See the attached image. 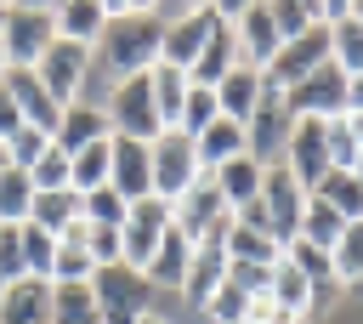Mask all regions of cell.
Masks as SVG:
<instances>
[{"mask_svg": "<svg viewBox=\"0 0 363 324\" xmlns=\"http://www.w3.org/2000/svg\"><path fill=\"white\" fill-rule=\"evenodd\" d=\"M159 40H164V17L153 6H130L113 0L108 6V34H102V63L113 68V80L147 74L159 63Z\"/></svg>", "mask_w": 363, "mask_h": 324, "instance_id": "1", "label": "cell"}, {"mask_svg": "<svg viewBox=\"0 0 363 324\" xmlns=\"http://www.w3.org/2000/svg\"><path fill=\"white\" fill-rule=\"evenodd\" d=\"M244 227H255V233H267V239H278V244H289V239H301V216H306V188L284 171V165H267V176H261V199L255 205H244V210H233Z\"/></svg>", "mask_w": 363, "mask_h": 324, "instance_id": "2", "label": "cell"}, {"mask_svg": "<svg viewBox=\"0 0 363 324\" xmlns=\"http://www.w3.org/2000/svg\"><path fill=\"white\" fill-rule=\"evenodd\" d=\"M102 114H108L113 136L159 142V136L170 131V125H164V114H159V102H153V80H147V74H130V80H119V85H113V97L102 102Z\"/></svg>", "mask_w": 363, "mask_h": 324, "instance_id": "3", "label": "cell"}, {"mask_svg": "<svg viewBox=\"0 0 363 324\" xmlns=\"http://www.w3.org/2000/svg\"><path fill=\"white\" fill-rule=\"evenodd\" d=\"M91 296H96V318L102 324H136L142 313H153L147 301H153V284H147V273H136V267H96L91 273Z\"/></svg>", "mask_w": 363, "mask_h": 324, "instance_id": "4", "label": "cell"}, {"mask_svg": "<svg viewBox=\"0 0 363 324\" xmlns=\"http://www.w3.org/2000/svg\"><path fill=\"white\" fill-rule=\"evenodd\" d=\"M51 45H57V6H11L6 34H0L6 68H34Z\"/></svg>", "mask_w": 363, "mask_h": 324, "instance_id": "5", "label": "cell"}, {"mask_svg": "<svg viewBox=\"0 0 363 324\" xmlns=\"http://www.w3.org/2000/svg\"><path fill=\"white\" fill-rule=\"evenodd\" d=\"M170 227L187 239V244H204V239H227V227H233V210H227V199L216 193V182L210 176H199L176 205H170Z\"/></svg>", "mask_w": 363, "mask_h": 324, "instance_id": "6", "label": "cell"}, {"mask_svg": "<svg viewBox=\"0 0 363 324\" xmlns=\"http://www.w3.org/2000/svg\"><path fill=\"white\" fill-rule=\"evenodd\" d=\"M147 153H153V199H164V205H176V199L204 176L199 148H193V136H182V131H164L159 142H147Z\"/></svg>", "mask_w": 363, "mask_h": 324, "instance_id": "7", "label": "cell"}, {"mask_svg": "<svg viewBox=\"0 0 363 324\" xmlns=\"http://www.w3.org/2000/svg\"><path fill=\"white\" fill-rule=\"evenodd\" d=\"M210 23H216V6H187V11H170L164 17V40H159V63L187 74L210 40Z\"/></svg>", "mask_w": 363, "mask_h": 324, "instance_id": "8", "label": "cell"}, {"mask_svg": "<svg viewBox=\"0 0 363 324\" xmlns=\"http://www.w3.org/2000/svg\"><path fill=\"white\" fill-rule=\"evenodd\" d=\"M34 74H40V85L68 108V102H85V85H91V45H68V40H57L40 63H34Z\"/></svg>", "mask_w": 363, "mask_h": 324, "instance_id": "9", "label": "cell"}, {"mask_svg": "<svg viewBox=\"0 0 363 324\" xmlns=\"http://www.w3.org/2000/svg\"><path fill=\"white\" fill-rule=\"evenodd\" d=\"M170 233V205L164 199H136L130 210H125V227H119V256H125V267H147L153 261V250H159V239Z\"/></svg>", "mask_w": 363, "mask_h": 324, "instance_id": "10", "label": "cell"}, {"mask_svg": "<svg viewBox=\"0 0 363 324\" xmlns=\"http://www.w3.org/2000/svg\"><path fill=\"white\" fill-rule=\"evenodd\" d=\"M329 63V28L323 23H312L301 40H289V45H278V57L261 68V80L272 85V91H289V85H301L312 68H323Z\"/></svg>", "mask_w": 363, "mask_h": 324, "instance_id": "11", "label": "cell"}, {"mask_svg": "<svg viewBox=\"0 0 363 324\" xmlns=\"http://www.w3.org/2000/svg\"><path fill=\"white\" fill-rule=\"evenodd\" d=\"M284 102H289L295 119H340V114H346V74H340L335 63H323V68H312L301 85H289Z\"/></svg>", "mask_w": 363, "mask_h": 324, "instance_id": "12", "label": "cell"}, {"mask_svg": "<svg viewBox=\"0 0 363 324\" xmlns=\"http://www.w3.org/2000/svg\"><path fill=\"white\" fill-rule=\"evenodd\" d=\"M329 119H295L289 136H284V171L312 193L323 176H329V136H323Z\"/></svg>", "mask_w": 363, "mask_h": 324, "instance_id": "13", "label": "cell"}, {"mask_svg": "<svg viewBox=\"0 0 363 324\" xmlns=\"http://www.w3.org/2000/svg\"><path fill=\"white\" fill-rule=\"evenodd\" d=\"M108 188H113L125 205H136V199H153V153H147V142H136V136H113Z\"/></svg>", "mask_w": 363, "mask_h": 324, "instance_id": "14", "label": "cell"}, {"mask_svg": "<svg viewBox=\"0 0 363 324\" xmlns=\"http://www.w3.org/2000/svg\"><path fill=\"white\" fill-rule=\"evenodd\" d=\"M233 40H238V63L250 68H267L278 57V28H272V11L267 6H233Z\"/></svg>", "mask_w": 363, "mask_h": 324, "instance_id": "15", "label": "cell"}, {"mask_svg": "<svg viewBox=\"0 0 363 324\" xmlns=\"http://www.w3.org/2000/svg\"><path fill=\"white\" fill-rule=\"evenodd\" d=\"M6 80V91L17 97V108H23V125H34V131H45V136H57V119H62V102L40 85V74L34 68H6L0 74Z\"/></svg>", "mask_w": 363, "mask_h": 324, "instance_id": "16", "label": "cell"}, {"mask_svg": "<svg viewBox=\"0 0 363 324\" xmlns=\"http://www.w3.org/2000/svg\"><path fill=\"white\" fill-rule=\"evenodd\" d=\"M238 63V40H233V17L216 6V23H210V40H204V51H199V63L187 68V85H204V91H216L221 85V74Z\"/></svg>", "mask_w": 363, "mask_h": 324, "instance_id": "17", "label": "cell"}, {"mask_svg": "<svg viewBox=\"0 0 363 324\" xmlns=\"http://www.w3.org/2000/svg\"><path fill=\"white\" fill-rule=\"evenodd\" d=\"M289 125H295V114H289V102H284V91H272L267 80H261V102H255V114H250V153L267 165V148L272 142H284L289 136Z\"/></svg>", "mask_w": 363, "mask_h": 324, "instance_id": "18", "label": "cell"}, {"mask_svg": "<svg viewBox=\"0 0 363 324\" xmlns=\"http://www.w3.org/2000/svg\"><path fill=\"white\" fill-rule=\"evenodd\" d=\"M102 136H113V125H108V114L85 97V102H68V108H62L51 142H57L62 153H79V148H91V142H102Z\"/></svg>", "mask_w": 363, "mask_h": 324, "instance_id": "19", "label": "cell"}, {"mask_svg": "<svg viewBox=\"0 0 363 324\" xmlns=\"http://www.w3.org/2000/svg\"><path fill=\"white\" fill-rule=\"evenodd\" d=\"M261 176H267V165H261L255 153H238V159H227L221 171H210V182H216V193L227 199V210L255 205V199H261Z\"/></svg>", "mask_w": 363, "mask_h": 324, "instance_id": "20", "label": "cell"}, {"mask_svg": "<svg viewBox=\"0 0 363 324\" xmlns=\"http://www.w3.org/2000/svg\"><path fill=\"white\" fill-rule=\"evenodd\" d=\"M0 324H51V284L45 279H17L0 296Z\"/></svg>", "mask_w": 363, "mask_h": 324, "instance_id": "21", "label": "cell"}, {"mask_svg": "<svg viewBox=\"0 0 363 324\" xmlns=\"http://www.w3.org/2000/svg\"><path fill=\"white\" fill-rule=\"evenodd\" d=\"M216 102H221V114H227V119L250 125V114H255V102H261V68L233 63V68L221 74V85H216Z\"/></svg>", "mask_w": 363, "mask_h": 324, "instance_id": "22", "label": "cell"}, {"mask_svg": "<svg viewBox=\"0 0 363 324\" xmlns=\"http://www.w3.org/2000/svg\"><path fill=\"white\" fill-rule=\"evenodd\" d=\"M193 148H199V165H204V176H210V171H221L227 159L250 153V131H244L238 119H227V114H221L210 131H199V136H193Z\"/></svg>", "mask_w": 363, "mask_h": 324, "instance_id": "23", "label": "cell"}, {"mask_svg": "<svg viewBox=\"0 0 363 324\" xmlns=\"http://www.w3.org/2000/svg\"><path fill=\"white\" fill-rule=\"evenodd\" d=\"M102 34H108V6L102 0L57 6V40H68V45H102Z\"/></svg>", "mask_w": 363, "mask_h": 324, "instance_id": "24", "label": "cell"}, {"mask_svg": "<svg viewBox=\"0 0 363 324\" xmlns=\"http://www.w3.org/2000/svg\"><path fill=\"white\" fill-rule=\"evenodd\" d=\"M187 267H193V244L170 227V233L159 239V250H153V261H147L142 273H147V284H153V290H182V284H187Z\"/></svg>", "mask_w": 363, "mask_h": 324, "instance_id": "25", "label": "cell"}, {"mask_svg": "<svg viewBox=\"0 0 363 324\" xmlns=\"http://www.w3.org/2000/svg\"><path fill=\"white\" fill-rule=\"evenodd\" d=\"M227 279V239H204V244H193V267H187V284H182V296H193L199 307L216 296V284Z\"/></svg>", "mask_w": 363, "mask_h": 324, "instance_id": "26", "label": "cell"}, {"mask_svg": "<svg viewBox=\"0 0 363 324\" xmlns=\"http://www.w3.org/2000/svg\"><path fill=\"white\" fill-rule=\"evenodd\" d=\"M85 222L79 227H68L62 239H57V256H51V284H91V273H96V261H91V244H85Z\"/></svg>", "mask_w": 363, "mask_h": 324, "instance_id": "27", "label": "cell"}, {"mask_svg": "<svg viewBox=\"0 0 363 324\" xmlns=\"http://www.w3.org/2000/svg\"><path fill=\"white\" fill-rule=\"evenodd\" d=\"M108 165H113V136H102V142H91V148L68 153V188H74V193L108 188Z\"/></svg>", "mask_w": 363, "mask_h": 324, "instance_id": "28", "label": "cell"}, {"mask_svg": "<svg viewBox=\"0 0 363 324\" xmlns=\"http://www.w3.org/2000/svg\"><path fill=\"white\" fill-rule=\"evenodd\" d=\"M28 222H34V227H45L51 239H62L68 227H79V193H74V188H62V193H34Z\"/></svg>", "mask_w": 363, "mask_h": 324, "instance_id": "29", "label": "cell"}, {"mask_svg": "<svg viewBox=\"0 0 363 324\" xmlns=\"http://www.w3.org/2000/svg\"><path fill=\"white\" fill-rule=\"evenodd\" d=\"M227 261L278 267V261H284V244H278V239H267V233H255V227H244V222L233 216V227H227Z\"/></svg>", "mask_w": 363, "mask_h": 324, "instance_id": "30", "label": "cell"}, {"mask_svg": "<svg viewBox=\"0 0 363 324\" xmlns=\"http://www.w3.org/2000/svg\"><path fill=\"white\" fill-rule=\"evenodd\" d=\"M329 63H335L346 80L363 74V23L352 17V6H346V17L329 23Z\"/></svg>", "mask_w": 363, "mask_h": 324, "instance_id": "31", "label": "cell"}, {"mask_svg": "<svg viewBox=\"0 0 363 324\" xmlns=\"http://www.w3.org/2000/svg\"><path fill=\"white\" fill-rule=\"evenodd\" d=\"M312 199H323V205L340 210L346 222H363V182H357L352 171H329V176L312 188Z\"/></svg>", "mask_w": 363, "mask_h": 324, "instance_id": "32", "label": "cell"}, {"mask_svg": "<svg viewBox=\"0 0 363 324\" xmlns=\"http://www.w3.org/2000/svg\"><path fill=\"white\" fill-rule=\"evenodd\" d=\"M51 324H102L91 284H51Z\"/></svg>", "mask_w": 363, "mask_h": 324, "instance_id": "33", "label": "cell"}, {"mask_svg": "<svg viewBox=\"0 0 363 324\" xmlns=\"http://www.w3.org/2000/svg\"><path fill=\"white\" fill-rule=\"evenodd\" d=\"M340 233H346V216H340V210H329L323 199H312V193H306L301 239H306V244H318V250H335V244H340Z\"/></svg>", "mask_w": 363, "mask_h": 324, "instance_id": "34", "label": "cell"}, {"mask_svg": "<svg viewBox=\"0 0 363 324\" xmlns=\"http://www.w3.org/2000/svg\"><path fill=\"white\" fill-rule=\"evenodd\" d=\"M28 205H34V182H28V171H0V222L6 227H23L28 222Z\"/></svg>", "mask_w": 363, "mask_h": 324, "instance_id": "35", "label": "cell"}, {"mask_svg": "<svg viewBox=\"0 0 363 324\" xmlns=\"http://www.w3.org/2000/svg\"><path fill=\"white\" fill-rule=\"evenodd\" d=\"M329 261H335L340 290H357V284H363V222H346V233H340V244L329 250Z\"/></svg>", "mask_w": 363, "mask_h": 324, "instance_id": "36", "label": "cell"}, {"mask_svg": "<svg viewBox=\"0 0 363 324\" xmlns=\"http://www.w3.org/2000/svg\"><path fill=\"white\" fill-rule=\"evenodd\" d=\"M147 80H153V102H159L164 125L176 131V119H182V97H187V74H176V68L153 63V68H147Z\"/></svg>", "mask_w": 363, "mask_h": 324, "instance_id": "37", "label": "cell"}, {"mask_svg": "<svg viewBox=\"0 0 363 324\" xmlns=\"http://www.w3.org/2000/svg\"><path fill=\"white\" fill-rule=\"evenodd\" d=\"M216 119H221V102H216V91H204V85H187L176 131H182V136H199V131H210Z\"/></svg>", "mask_w": 363, "mask_h": 324, "instance_id": "38", "label": "cell"}, {"mask_svg": "<svg viewBox=\"0 0 363 324\" xmlns=\"http://www.w3.org/2000/svg\"><path fill=\"white\" fill-rule=\"evenodd\" d=\"M125 210H130V205H125L113 188L79 193V222H85V227H113V233H119V227H125Z\"/></svg>", "mask_w": 363, "mask_h": 324, "instance_id": "39", "label": "cell"}, {"mask_svg": "<svg viewBox=\"0 0 363 324\" xmlns=\"http://www.w3.org/2000/svg\"><path fill=\"white\" fill-rule=\"evenodd\" d=\"M51 256H57V239L34 222H23V273L28 279H45L51 284Z\"/></svg>", "mask_w": 363, "mask_h": 324, "instance_id": "40", "label": "cell"}, {"mask_svg": "<svg viewBox=\"0 0 363 324\" xmlns=\"http://www.w3.org/2000/svg\"><path fill=\"white\" fill-rule=\"evenodd\" d=\"M284 261L306 279V284H323V279H335V261H329V250H318V244H306V239H289L284 244Z\"/></svg>", "mask_w": 363, "mask_h": 324, "instance_id": "41", "label": "cell"}, {"mask_svg": "<svg viewBox=\"0 0 363 324\" xmlns=\"http://www.w3.org/2000/svg\"><path fill=\"white\" fill-rule=\"evenodd\" d=\"M28 182H34V193H62L68 188V153L51 142L40 159H34V171H28Z\"/></svg>", "mask_w": 363, "mask_h": 324, "instance_id": "42", "label": "cell"}, {"mask_svg": "<svg viewBox=\"0 0 363 324\" xmlns=\"http://www.w3.org/2000/svg\"><path fill=\"white\" fill-rule=\"evenodd\" d=\"M267 296H272L278 307H289V313H301V318H306V279H301L289 261H278V267H272V290H267Z\"/></svg>", "mask_w": 363, "mask_h": 324, "instance_id": "43", "label": "cell"}, {"mask_svg": "<svg viewBox=\"0 0 363 324\" xmlns=\"http://www.w3.org/2000/svg\"><path fill=\"white\" fill-rule=\"evenodd\" d=\"M204 313H210L216 324H244V318H250V296H244L238 284H227V279H221V284H216V296L204 301Z\"/></svg>", "mask_w": 363, "mask_h": 324, "instance_id": "44", "label": "cell"}, {"mask_svg": "<svg viewBox=\"0 0 363 324\" xmlns=\"http://www.w3.org/2000/svg\"><path fill=\"white\" fill-rule=\"evenodd\" d=\"M267 11H272V28H278V45L301 40V34L318 23V11H312V6H289V0H278V6H267Z\"/></svg>", "mask_w": 363, "mask_h": 324, "instance_id": "45", "label": "cell"}, {"mask_svg": "<svg viewBox=\"0 0 363 324\" xmlns=\"http://www.w3.org/2000/svg\"><path fill=\"white\" fill-rule=\"evenodd\" d=\"M51 148V136L45 131H34V125H23L11 142H6V159H11V171H34V159Z\"/></svg>", "mask_w": 363, "mask_h": 324, "instance_id": "46", "label": "cell"}, {"mask_svg": "<svg viewBox=\"0 0 363 324\" xmlns=\"http://www.w3.org/2000/svg\"><path fill=\"white\" fill-rule=\"evenodd\" d=\"M323 136H329V171H352V165H357V136H352L346 114H340V119H329V125H323Z\"/></svg>", "mask_w": 363, "mask_h": 324, "instance_id": "47", "label": "cell"}, {"mask_svg": "<svg viewBox=\"0 0 363 324\" xmlns=\"http://www.w3.org/2000/svg\"><path fill=\"white\" fill-rule=\"evenodd\" d=\"M227 284H238L250 301L272 290V267H255V261H227Z\"/></svg>", "mask_w": 363, "mask_h": 324, "instance_id": "48", "label": "cell"}, {"mask_svg": "<svg viewBox=\"0 0 363 324\" xmlns=\"http://www.w3.org/2000/svg\"><path fill=\"white\" fill-rule=\"evenodd\" d=\"M0 279H6V284L28 279V273H23V227H6V222H0Z\"/></svg>", "mask_w": 363, "mask_h": 324, "instance_id": "49", "label": "cell"}, {"mask_svg": "<svg viewBox=\"0 0 363 324\" xmlns=\"http://www.w3.org/2000/svg\"><path fill=\"white\" fill-rule=\"evenodd\" d=\"M85 244H91V261H96V267H119V261H125V256H119V233H113V227H91V233H85Z\"/></svg>", "mask_w": 363, "mask_h": 324, "instance_id": "50", "label": "cell"}, {"mask_svg": "<svg viewBox=\"0 0 363 324\" xmlns=\"http://www.w3.org/2000/svg\"><path fill=\"white\" fill-rule=\"evenodd\" d=\"M244 324H306V318H301V313H289V307H278L272 296H255V301H250V318H244Z\"/></svg>", "mask_w": 363, "mask_h": 324, "instance_id": "51", "label": "cell"}, {"mask_svg": "<svg viewBox=\"0 0 363 324\" xmlns=\"http://www.w3.org/2000/svg\"><path fill=\"white\" fill-rule=\"evenodd\" d=\"M23 131V108H17V97L6 91V80H0V142H11Z\"/></svg>", "mask_w": 363, "mask_h": 324, "instance_id": "52", "label": "cell"}, {"mask_svg": "<svg viewBox=\"0 0 363 324\" xmlns=\"http://www.w3.org/2000/svg\"><path fill=\"white\" fill-rule=\"evenodd\" d=\"M346 114H363V74L346 80Z\"/></svg>", "mask_w": 363, "mask_h": 324, "instance_id": "53", "label": "cell"}, {"mask_svg": "<svg viewBox=\"0 0 363 324\" xmlns=\"http://www.w3.org/2000/svg\"><path fill=\"white\" fill-rule=\"evenodd\" d=\"M136 324H170V318H159V313H142V318H136Z\"/></svg>", "mask_w": 363, "mask_h": 324, "instance_id": "54", "label": "cell"}, {"mask_svg": "<svg viewBox=\"0 0 363 324\" xmlns=\"http://www.w3.org/2000/svg\"><path fill=\"white\" fill-rule=\"evenodd\" d=\"M352 176H357V182H363V148H357V165H352Z\"/></svg>", "mask_w": 363, "mask_h": 324, "instance_id": "55", "label": "cell"}, {"mask_svg": "<svg viewBox=\"0 0 363 324\" xmlns=\"http://www.w3.org/2000/svg\"><path fill=\"white\" fill-rule=\"evenodd\" d=\"M6 17H11V6H0V34H6Z\"/></svg>", "mask_w": 363, "mask_h": 324, "instance_id": "56", "label": "cell"}, {"mask_svg": "<svg viewBox=\"0 0 363 324\" xmlns=\"http://www.w3.org/2000/svg\"><path fill=\"white\" fill-rule=\"evenodd\" d=\"M6 165H11V159H6V142H0V171H6Z\"/></svg>", "mask_w": 363, "mask_h": 324, "instance_id": "57", "label": "cell"}, {"mask_svg": "<svg viewBox=\"0 0 363 324\" xmlns=\"http://www.w3.org/2000/svg\"><path fill=\"white\" fill-rule=\"evenodd\" d=\"M352 17H357V23H363V6H352Z\"/></svg>", "mask_w": 363, "mask_h": 324, "instance_id": "58", "label": "cell"}, {"mask_svg": "<svg viewBox=\"0 0 363 324\" xmlns=\"http://www.w3.org/2000/svg\"><path fill=\"white\" fill-rule=\"evenodd\" d=\"M0 74H6V51H0Z\"/></svg>", "mask_w": 363, "mask_h": 324, "instance_id": "59", "label": "cell"}, {"mask_svg": "<svg viewBox=\"0 0 363 324\" xmlns=\"http://www.w3.org/2000/svg\"><path fill=\"white\" fill-rule=\"evenodd\" d=\"M0 296H6V279H0Z\"/></svg>", "mask_w": 363, "mask_h": 324, "instance_id": "60", "label": "cell"}]
</instances>
